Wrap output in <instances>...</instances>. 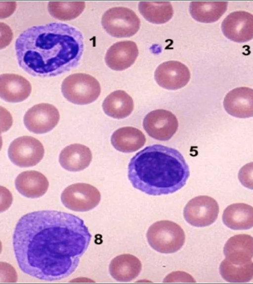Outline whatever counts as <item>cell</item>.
Returning a JSON list of instances; mask_svg holds the SVG:
<instances>
[{
	"label": "cell",
	"instance_id": "cell-28",
	"mask_svg": "<svg viewBox=\"0 0 253 284\" xmlns=\"http://www.w3.org/2000/svg\"><path fill=\"white\" fill-rule=\"evenodd\" d=\"M238 178L244 186L253 189V162L246 164L240 169Z\"/></svg>",
	"mask_w": 253,
	"mask_h": 284
},
{
	"label": "cell",
	"instance_id": "cell-9",
	"mask_svg": "<svg viewBox=\"0 0 253 284\" xmlns=\"http://www.w3.org/2000/svg\"><path fill=\"white\" fill-rule=\"evenodd\" d=\"M218 213L219 206L216 200L210 196L201 195L188 201L184 208L183 216L190 225L202 227L212 224Z\"/></svg>",
	"mask_w": 253,
	"mask_h": 284
},
{
	"label": "cell",
	"instance_id": "cell-27",
	"mask_svg": "<svg viewBox=\"0 0 253 284\" xmlns=\"http://www.w3.org/2000/svg\"><path fill=\"white\" fill-rule=\"evenodd\" d=\"M85 7L84 1H50L48 4L49 14L61 21H69L78 17Z\"/></svg>",
	"mask_w": 253,
	"mask_h": 284
},
{
	"label": "cell",
	"instance_id": "cell-17",
	"mask_svg": "<svg viewBox=\"0 0 253 284\" xmlns=\"http://www.w3.org/2000/svg\"><path fill=\"white\" fill-rule=\"evenodd\" d=\"M225 259L235 264H244L253 257V237L248 234H238L230 238L223 248Z\"/></svg>",
	"mask_w": 253,
	"mask_h": 284
},
{
	"label": "cell",
	"instance_id": "cell-26",
	"mask_svg": "<svg viewBox=\"0 0 253 284\" xmlns=\"http://www.w3.org/2000/svg\"><path fill=\"white\" fill-rule=\"evenodd\" d=\"M219 270L223 279L230 283H246L253 278L252 261L244 264H235L225 258L221 262Z\"/></svg>",
	"mask_w": 253,
	"mask_h": 284
},
{
	"label": "cell",
	"instance_id": "cell-12",
	"mask_svg": "<svg viewBox=\"0 0 253 284\" xmlns=\"http://www.w3.org/2000/svg\"><path fill=\"white\" fill-rule=\"evenodd\" d=\"M221 29L224 35L236 42H245L253 38V15L245 11H236L223 20Z\"/></svg>",
	"mask_w": 253,
	"mask_h": 284
},
{
	"label": "cell",
	"instance_id": "cell-10",
	"mask_svg": "<svg viewBox=\"0 0 253 284\" xmlns=\"http://www.w3.org/2000/svg\"><path fill=\"white\" fill-rule=\"evenodd\" d=\"M143 126L152 138L159 141H168L177 131L178 121L170 111L159 109L149 112L144 117Z\"/></svg>",
	"mask_w": 253,
	"mask_h": 284
},
{
	"label": "cell",
	"instance_id": "cell-11",
	"mask_svg": "<svg viewBox=\"0 0 253 284\" xmlns=\"http://www.w3.org/2000/svg\"><path fill=\"white\" fill-rule=\"evenodd\" d=\"M60 114L57 108L47 103H41L29 108L24 117V124L30 132L46 133L58 124Z\"/></svg>",
	"mask_w": 253,
	"mask_h": 284
},
{
	"label": "cell",
	"instance_id": "cell-14",
	"mask_svg": "<svg viewBox=\"0 0 253 284\" xmlns=\"http://www.w3.org/2000/svg\"><path fill=\"white\" fill-rule=\"evenodd\" d=\"M226 111L237 118L253 117V89L241 87L229 91L223 101Z\"/></svg>",
	"mask_w": 253,
	"mask_h": 284
},
{
	"label": "cell",
	"instance_id": "cell-2",
	"mask_svg": "<svg viewBox=\"0 0 253 284\" xmlns=\"http://www.w3.org/2000/svg\"><path fill=\"white\" fill-rule=\"evenodd\" d=\"M18 64L34 76L52 77L77 67L84 50V36L77 28L53 22L34 26L17 38Z\"/></svg>",
	"mask_w": 253,
	"mask_h": 284
},
{
	"label": "cell",
	"instance_id": "cell-16",
	"mask_svg": "<svg viewBox=\"0 0 253 284\" xmlns=\"http://www.w3.org/2000/svg\"><path fill=\"white\" fill-rule=\"evenodd\" d=\"M32 87L25 77L14 73H4L0 76V96L9 103L25 100L31 94Z\"/></svg>",
	"mask_w": 253,
	"mask_h": 284
},
{
	"label": "cell",
	"instance_id": "cell-23",
	"mask_svg": "<svg viewBox=\"0 0 253 284\" xmlns=\"http://www.w3.org/2000/svg\"><path fill=\"white\" fill-rule=\"evenodd\" d=\"M102 108L107 115L116 119H123L131 113L134 103L132 98L126 92L119 90L106 97L103 102Z\"/></svg>",
	"mask_w": 253,
	"mask_h": 284
},
{
	"label": "cell",
	"instance_id": "cell-3",
	"mask_svg": "<svg viewBox=\"0 0 253 284\" xmlns=\"http://www.w3.org/2000/svg\"><path fill=\"white\" fill-rule=\"evenodd\" d=\"M190 176L189 166L177 150L153 144L137 152L128 165L133 187L153 196L173 193L182 188Z\"/></svg>",
	"mask_w": 253,
	"mask_h": 284
},
{
	"label": "cell",
	"instance_id": "cell-7",
	"mask_svg": "<svg viewBox=\"0 0 253 284\" xmlns=\"http://www.w3.org/2000/svg\"><path fill=\"white\" fill-rule=\"evenodd\" d=\"M101 194L94 186L85 183H77L67 187L61 195L63 205L76 212H87L99 203Z\"/></svg>",
	"mask_w": 253,
	"mask_h": 284
},
{
	"label": "cell",
	"instance_id": "cell-4",
	"mask_svg": "<svg viewBox=\"0 0 253 284\" xmlns=\"http://www.w3.org/2000/svg\"><path fill=\"white\" fill-rule=\"evenodd\" d=\"M146 238L150 247L158 252L171 253L183 246L185 235L181 226L169 220L154 223L148 228Z\"/></svg>",
	"mask_w": 253,
	"mask_h": 284
},
{
	"label": "cell",
	"instance_id": "cell-18",
	"mask_svg": "<svg viewBox=\"0 0 253 284\" xmlns=\"http://www.w3.org/2000/svg\"><path fill=\"white\" fill-rule=\"evenodd\" d=\"M15 188L23 196L36 198L43 196L47 191L49 182L46 178L36 171L21 173L15 180Z\"/></svg>",
	"mask_w": 253,
	"mask_h": 284
},
{
	"label": "cell",
	"instance_id": "cell-21",
	"mask_svg": "<svg viewBox=\"0 0 253 284\" xmlns=\"http://www.w3.org/2000/svg\"><path fill=\"white\" fill-rule=\"evenodd\" d=\"M111 142L117 150L130 153L141 148L145 143L146 138L139 129L132 127H125L117 129L113 133Z\"/></svg>",
	"mask_w": 253,
	"mask_h": 284
},
{
	"label": "cell",
	"instance_id": "cell-1",
	"mask_svg": "<svg viewBox=\"0 0 253 284\" xmlns=\"http://www.w3.org/2000/svg\"><path fill=\"white\" fill-rule=\"evenodd\" d=\"M91 237L84 220L78 216L42 210L28 213L19 219L12 244L18 265L24 273L53 281L74 272Z\"/></svg>",
	"mask_w": 253,
	"mask_h": 284
},
{
	"label": "cell",
	"instance_id": "cell-6",
	"mask_svg": "<svg viewBox=\"0 0 253 284\" xmlns=\"http://www.w3.org/2000/svg\"><path fill=\"white\" fill-rule=\"evenodd\" d=\"M101 24L104 29L111 36L127 37L138 32L140 21L131 9L124 7H115L104 13Z\"/></svg>",
	"mask_w": 253,
	"mask_h": 284
},
{
	"label": "cell",
	"instance_id": "cell-20",
	"mask_svg": "<svg viewBox=\"0 0 253 284\" xmlns=\"http://www.w3.org/2000/svg\"><path fill=\"white\" fill-rule=\"evenodd\" d=\"M142 269L140 260L130 254L117 256L111 261L109 270L111 276L119 282H127L138 276Z\"/></svg>",
	"mask_w": 253,
	"mask_h": 284
},
{
	"label": "cell",
	"instance_id": "cell-5",
	"mask_svg": "<svg viewBox=\"0 0 253 284\" xmlns=\"http://www.w3.org/2000/svg\"><path fill=\"white\" fill-rule=\"evenodd\" d=\"M61 92L68 101L83 105L95 101L100 94L101 87L98 80L91 75L76 73L64 79Z\"/></svg>",
	"mask_w": 253,
	"mask_h": 284
},
{
	"label": "cell",
	"instance_id": "cell-8",
	"mask_svg": "<svg viewBox=\"0 0 253 284\" xmlns=\"http://www.w3.org/2000/svg\"><path fill=\"white\" fill-rule=\"evenodd\" d=\"M44 153L42 144L37 139L27 136L15 139L8 149L10 160L20 167L36 165L42 159Z\"/></svg>",
	"mask_w": 253,
	"mask_h": 284
},
{
	"label": "cell",
	"instance_id": "cell-25",
	"mask_svg": "<svg viewBox=\"0 0 253 284\" xmlns=\"http://www.w3.org/2000/svg\"><path fill=\"white\" fill-rule=\"evenodd\" d=\"M138 9L146 20L157 24L168 22L173 14L172 6L168 1H141Z\"/></svg>",
	"mask_w": 253,
	"mask_h": 284
},
{
	"label": "cell",
	"instance_id": "cell-19",
	"mask_svg": "<svg viewBox=\"0 0 253 284\" xmlns=\"http://www.w3.org/2000/svg\"><path fill=\"white\" fill-rule=\"evenodd\" d=\"M92 154L89 147L74 143L65 147L60 152L59 163L65 170L71 172L83 170L90 164Z\"/></svg>",
	"mask_w": 253,
	"mask_h": 284
},
{
	"label": "cell",
	"instance_id": "cell-15",
	"mask_svg": "<svg viewBox=\"0 0 253 284\" xmlns=\"http://www.w3.org/2000/svg\"><path fill=\"white\" fill-rule=\"evenodd\" d=\"M138 53L137 46L134 42L119 41L113 44L107 51L105 63L113 70H125L134 63Z\"/></svg>",
	"mask_w": 253,
	"mask_h": 284
},
{
	"label": "cell",
	"instance_id": "cell-13",
	"mask_svg": "<svg viewBox=\"0 0 253 284\" xmlns=\"http://www.w3.org/2000/svg\"><path fill=\"white\" fill-rule=\"evenodd\" d=\"M157 83L169 90H177L185 86L190 79L188 68L177 61L163 63L156 69L154 73Z\"/></svg>",
	"mask_w": 253,
	"mask_h": 284
},
{
	"label": "cell",
	"instance_id": "cell-24",
	"mask_svg": "<svg viewBox=\"0 0 253 284\" xmlns=\"http://www.w3.org/2000/svg\"><path fill=\"white\" fill-rule=\"evenodd\" d=\"M227 6L226 1H192L189 11L192 17L198 22L212 23L222 16Z\"/></svg>",
	"mask_w": 253,
	"mask_h": 284
},
{
	"label": "cell",
	"instance_id": "cell-22",
	"mask_svg": "<svg viewBox=\"0 0 253 284\" xmlns=\"http://www.w3.org/2000/svg\"><path fill=\"white\" fill-rule=\"evenodd\" d=\"M222 220L233 230L250 229L253 227V207L242 203L231 204L224 210Z\"/></svg>",
	"mask_w": 253,
	"mask_h": 284
}]
</instances>
